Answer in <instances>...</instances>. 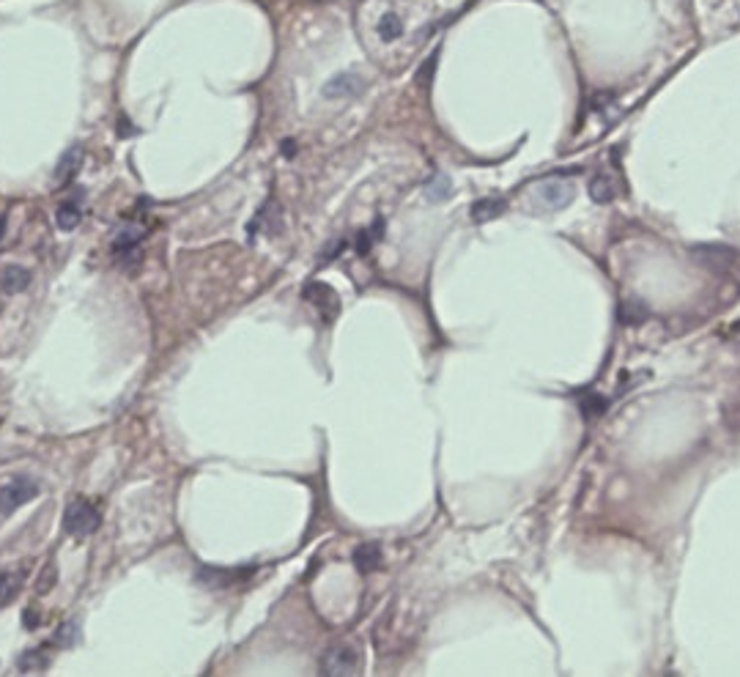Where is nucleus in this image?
I'll list each match as a JSON object with an SVG mask.
<instances>
[{
    "instance_id": "9b49d317",
    "label": "nucleus",
    "mask_w": 740,
    "mask_h": 677,
    "mask_svg": "<svg viewBox=\"0 0 740 677\" xmlns=\"http://www.w3.org/2000/svg\"><path fill=\"white\" fill-rule=\"evenodd\" d=\"M28 283H30V271L23 269V266H6V269L0 271V288H3V294H20V291L28 288Z\"/></svg>"
},
{
    "instance_id": "9d476101",
    "label": "nucleus",
    "mask_w": 740,
    "mask_h": 677,
    "mask_svg": "<svg viewBox=\"0 0 740 677\" xmlns=\"http://www.w3.org/2000/svg\"><path fill=\"white\" fill-rule=\"evenodd\" d=\"M589 198L601 206L611 204V201L617 198V181L611 179L609 173H598V176H592V181H589Z\"/></svg>"
},
{
    "instance_id": "f8f14e48",
    "label": "nucleus",
    "mask_w": 740,
    "mask_h": 677,
    "mask_svg": "<svg viewBox=\"0 0 740 677\" xmlns=\"http://www.w3.org/2000/svg\"><path fill=\"white\" fill-rule=\"evenodd\" d=\"M80 165H83V148H80V146H71L66 154L61 157V162H58V170H55V181L66 184L69 179H74V173L80 170Z\"/></svg>"
},
{
    "instance_id": "1a4fd4ad",
    "label": "nucleus",
    "mask_w": 740,
    "mask_h": 677,
    "mask_svg": "<svg viewBox=\"0 0 740 677\" xmlns=\"http://www.w3.org/2000/svg\"><path fill=\"white\" fill-rule=\"evenodd\" d=\"M694 252L702 264H707V266H713V269H727V266L735 261V249L721 247V245H702V247H696Z\"/></svg>"
},
{
    "instance_id": "412c9836",
    "label": "nucleus",
    "mask_w": 740,
    "mask_h": 677,
    "mask_svg": "<svg viewBox=\"0 0 740 677\" xmlns=\"http://www.w3.org/2000/svg\"><path fill=\"white\" fill-rule=\"evenodd\" d=\"M433 66H436V55H430V58H428V64L420 69V74H417V80H420L423 86H428V83H430V69H433Z\"/></svg>"
},
{
    "instance_id": "5701e85b",
    "label": "nucleus",
    "mask_w": 740,
    "mask_h": 677,
    "mask_svg": "<svg viewBox=\"0 0 740 677\" xmlns=\"http://www.w3.org/2000/svg\"><path fill=\"white\" fill-rule=\"evenodd\" d=\"M283 151H286V157H293V151H296V148H293V140H286V143H283Z\"/></svg>"
},
{
    "instance_id": "4be33fe9",
    "label": "nucleus",
    "mask_w": 740,
    "mask_h": 677,
    "mask_svg": "<svg viewBox=\"0 0 740 677\" xmlns=\"http://www.w3.org/2000/svg\"><path fill=\"white\" fill-rule=\"evenodd\" d=\"M74 633H77V625H71V623H69V625H61L58 639H61V642H71V636H74Z\"/></svg>"
},
{
    "instance_id": "6ab92c4d",
    "label": "nucleus",
    "mask_w": 740,
    "mask_h": 677,
    "mask_svg": "<svg viewBox=\"0 0 740 677\" xmlns=\"http://www.w3.org/2000/svg\"><path fill=\"white\" fill-rule=\"evenodd\" d=\"M14 589H17V576L0 570V604H6L14 595Z\"/></svg>"
},
{
    "instance_id": "ddd939ff",
    "label": "nucleus",
    "mask_w": 740,
    "mask_h": 677,
    "mask_svg": "<svg viewBox=\"0 0 740 677\" xmlns=\"http://www.w3.org/2000/svg\"><path fill=\"white\" fill-rule=\"evenodd\" d=\"M505 208H507L505 198H483V201H477L471 206V220L474 223H488L493 217H499Z\"/></svg>"
},
{
    "instance_id": "7ed1b4c3",
    "label": "nucleus",
    "mask_w": 740,
    "mask_h": 677,
    "mask_svg": "<svg viewBox=\"0 0 740 677\" xmlns=\"http://www.w3.org/2000/svg\"><path fill=\"white\" fill-rule=\"evenodd\" d=\"M36 494H39V485H36L30 477H14V480H8V483L0 488V513H3V516L14 513L20 505L30 502Z\"/></svg>"
},
{
    "instance_id": "6e6552de",
    "label": "nucleus",
    "mask_w": 740,
    "mask_h": 677,
    "mask_svg": "<svg viewBox=\"0 0 740 677\" xmlns=\"http://www.w3.org/2000/svg\"><path fill=\"white\" fill-rule=\"evenodd\" d=\"M362 77H357V74H337V77H332L327 86H324V96H329V99H343V96H357L359 90H362Z\"/></svg>"
},
{
    "instance_id": "f3484780",
    "label": "nucleus",
    "mask_w": 740,
    "mask_h": 677,
    "mask_svg": "<svg viewBox=\"0 0 740 677\" xmlns=\"http://www.w3.org/2000/svg\"><path fill=\"white\" fill-rule=\"evenodd\" d=\"M376 30H379V36H382L384 42H392V39H401V33H404V23H401L398 14L387 11L382 20H379V25H376Z\"/></svg>"
},
{
    "instance_id": "f257e3e1",
    "label": "nucleus",
    "mask_w": 740,
    "mask_h": 677,
    "mask_svg": "<svg viewBox=\"0 0 740 677\" xmlns=\"http://www.w3.org/2000/svg\"><path fill=\"white\" fill-rule=\"evenodd\" d=\"M64 529L74 538H86L99 529V513L90 507L86 499H74L64 513Z\"/></svg>"
},
{
    "instance_id": "4468645a",
    "label": "nucleus",
    "mask_w": 740,
    "mask_h": 677,
    "mask_svg": "<svg viewBox=\"0 0 740 677\" xmlns=\"http://www.w3.org/2000/svg\"><path fill=\"white\" fill-rule=\"evenodd\" d=\"M354 565H357L362 573H370L382 565V548L376 543H362L354 551Z\"/></svg>"
},
{
    "instance_id": "20e7f679",
    "label": "nucleus",
    "mask_w": 740,
    "mask_h": 677,
    "mask_svg": "<svg viewBox=\"0 0 740 677\" xmlns=\"http://www.w3.org/2000/svg\"><path fill=\"white\" fill-rule=\"evenodd\" d=\"M321 672L329 677H346L359 672V653L351 644H337L321 661Z\"/></svg>"
},
{
    "instance_id": "2eb2a0df",
    "label": "nucleus",
    "mask_w": 740,
    "mask_h": 677,
    "mask_svg": "<svg viewBox=\"0 0 740 677\" xmlns=\"http://www.w3.org/2000/svg\"><path fill=\"white\" fill-rule=\"evenodd\" d=\"M80 217H83V211H80V204H77V201H64V204L58 206V214H55L61 230H74V228L80 225Z\"/></svg>"
},
{
    "instance_id": "0eeeda50",
    "label": "nucleus",
    "mask_w": 740,
    "mask_h": 677,
    "mask_svg": "<svg viewBox=\"0 0 740 677\" xmlns=\"http://www.w3.org/2000/svg\"><path fill=\"white\" fill-rule=\"evenodd\" d=\"M573 195H576V192H573V184H568V181L551 179L546 181V184H540V198L551 206V208H565V206L573 201Z\"/></svg>"
},
{
    "instance_id": "f03ea898",
    "label": "nucleus",
    "mask_w": 740,
    "mask_h": 677,
    "mask_svg": "<svg viewBox=\"0 0 740 677\" xmlns=\"http://www.w3.org/2000/svg\"><path fill=\"white\" fill-rule=\"evenodd\" d=\"M302 296H305L315 310L321 313L324 324H332V321L337 318V313H340V299H337L335 288L327 285V283H321V280H310V283H305Z\"/></svg>"
},
{
    "instance_id": "dca6fc26",
    "label": "nucleus",
    "mask_w": 740,
    "mask_h": 677,
    "mask_svg": "<svg viewBox=\"0 0 740 677\" xmlns=\"http://www.w3.org/2000/svg\"><path fill=\"white\" fill-rule=\"evenodd\" d=\"M647 316H650V310H647V305L642 299H626L620 305V321L623 324H642Z\"/></svg>"
},
{
    "instance_id": "aec40b11",
    "label": "nucleus",
    "mask_w": 740,
    "mask_h": 677,
    "mask_svg": "<svg viewBox=\"0 0 740 677\" xmlns=\"http://www.w3.org/2000/svg\"><path fill=\"white\" fill-rule=\"evenodd\" d=\"M20 666H23L25 672H33V669H42V666H47V658H42V655H36V653H28L20 658Z\"/></svg>"
},
{
    "instance_id": "a211bd4d",
    "label": "nucleus",
    "mask_w": 740,
    "mask_h": 677,
    "mask_svg": "<svg viewBox=\"0 0 740 677\" xmlns=\"http://www.w3.org/2000/svg\"><path fill=\"white\" fill-rule=\"evenodd\" d=\"M425 192L430 201H447L450 195H452V184H450L447 176H436V179L428 181Z\"/></svg>"
},
{
    "instance_id": "39448f33",
    "label": "nucleus",
    "mask_w": 740,
    "mask_h": 677,
    "mask_svg": "<svg viewBox=\"0 0 740 677\" xmlns=\"http://www.w3.org/2000/svg\"><path fill=\"white\" fill-rule=\"evenodd\" d=\"M143 239H146V228L121 225L118 230H115V236H112V255H115L118 261H124V264L137 261Z\"/></svg>"
},
{
    "instance_id": "423d86ee",
    "label": "nucleus",
    "mask_w": 740,
    "mask_h": 677,
    "mask_svg": "<svg viewBox=\"0 0 740 677\" xmlns=\"http://www.w3.org/2000/svg\"><path fill=\"white\" fill-rule=\"evenodd\" d=\"M245 576H249V567L247 570H239V567L225 570V567H209L206 565L198 570V582L203 587H230V584H239Z\"/></svg>"
}]
</instances>
